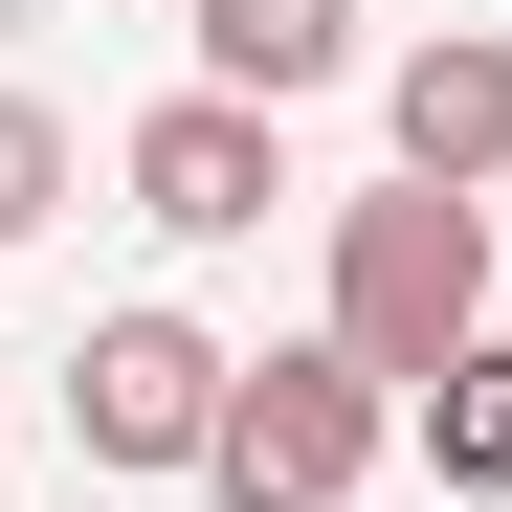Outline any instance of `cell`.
Wrapping results in <instances>:
<instances>
[{"instance_id": "9", "label": "cell", "mask_w": 512, "mask_h": 512, "mask_svg": "<svg viewBox=\"0 0 512 512\" xmlns=\"http://www.w3.org/2000/svg\"><path fill=\"white\" fill-rule=\"evenodd\" d=\"M490 268H512V201H490Z\"/></svg>"}, {"instance_id": "2", "label": "cell", "mask_w": 512, "mask_h": 512, "mask_svg": "<svg viewBox=\"0 0 512 512\" xmlns=\"http://www.w3.org/2000/svg\"><path fill=\"white\" fill-rule=\"evenodd\" d=\"M379 446H401V401L334 357V334H290V357H223V446H201V490H223V512H357Z\"/></svg>"}, {"instance_id": "7", "label": "cell", "mask_w": 512, "mask_h": 512, "mask_svg": "<svg viewBox=\"0 0 512 512\" xmlns=\"http://www.w3.org/2000/svg\"><path fill=\"white\" fill-rule=\"evenodd\" d=\"M401 423H423V468H446L468 512H512V334H468V357H446V379H423Z\"/></svg>"}, {"instance_id": "1", "label": "cell", "mask_w": 512, "mask_h": 512, "mask_svg": "<svg viewBox=\"0 0 512 512\" xmlns=\"http://www.w3.org/2000/svg\"><path fill=\"white\" fill-rule=\"evenodd\" d=\"M490 201H423V179H379V201H334V357H357L379 401H423V379H446L468 357V334H490Z\"/></svg>"}, {"instance_id": "3", "label": "cell", "mask_w": 512, "mask_h": 512, "mask_svg": "<svg viewBox=\"0 0 512 512\" xmlns=\"http://www.w3.org/2000/svg\"><path fill=\"white\" fill-rule=\"evenodd\" d=\"M67 446H90V468H201L223 446V334L201 312H90V334H67Z\"/></svg>"}, {"instance_id": "6", "label": "cell", "mask_w": 512, "mask_h": 512, "mask_svg": "<svg viewBox=\"0 0 512 512\" xmlns=\"http://www.w3.org/2000/svg\"><path fill=\"white\" fill-rule=\"evenodd\" d=\"M334 67H357V0H201V90L223 112H290Z\"/></svg>"}, {"instance_id": "4", "label": "cell", "mask_w": 512, "mask_h": 512, "mask_svg": "<svg viewBox=\"0 0 512 512\" xmlns=\"http://www.w3.org/2000/svg\"><path fill=\"white\" fill-rule=\"evenodd\" d=\"M112 179H134V223H156V245H245V223L290 201V134H268V112H223V90H179V112H134Z\"/></svg>"}, {"instance_id": "8", "label": "cell", "mask_w": 512, "mask_h": 512, "mask_svg": "<svg viewBox=\"0 0 512 512\" xmlns=\"http://www.w3.org/2000/svg\"><path fill=\"white\" fill-rule=\"evenodd\" d=\"M45 223H67V112L0 90V245H45Z\"/></svg>"}, {"instance_id": "5", "label": "cell", "mask_w": 512, "mask_h": 512, "mask_svg": "<svg viewBox=\"0 0 512 512\" xmlns=\"http://www.w3.org/2000/svg\"><path fill=\"white\" fill-rule=\"evenodd\" d=\"M379 134H401L423 201H512V45H490V23L401 45V67H379Z\"/></svg>"}]
</instances>
